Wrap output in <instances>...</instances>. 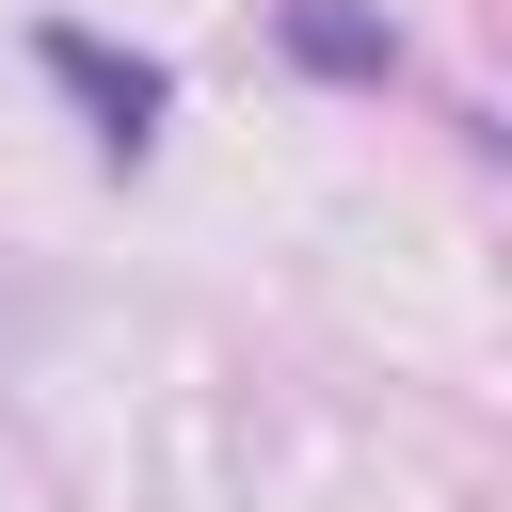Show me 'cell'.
Returning a JSON list of instances; mask_svg holds the SVG:
<instances>
[{"label": "cell", "mask_w": 512, "mask_h": 512, "mask_svg": "<svg viewBox=\"0 0 512 512\" xmlns=\"http://www.w3.org/2000/svg\"><path fill=\"white\" fill-rule=\"evenodd\" d=\"M48 80H64L80 112H96V144H112V160H144V144H160V64H144V48H96V32H48Z\"/></svg>", "instance_id": "6da1fadb"}, {"label": "cell", "mask_w": 512, "mask_h": 512, "mask_svg": "<svg viewBox=\"0 0 512 512\" xmlns=\"http://www.w3.org/2000/svg\"><path fill=\"white\" fill-rule=\"evenodd\" d=\"M288 48H304V64H336V80H384V32H368V16H336V0H304V16H288Z\"/></svg>", "instance_id": "7a4b0ae2"}]
</instances>
